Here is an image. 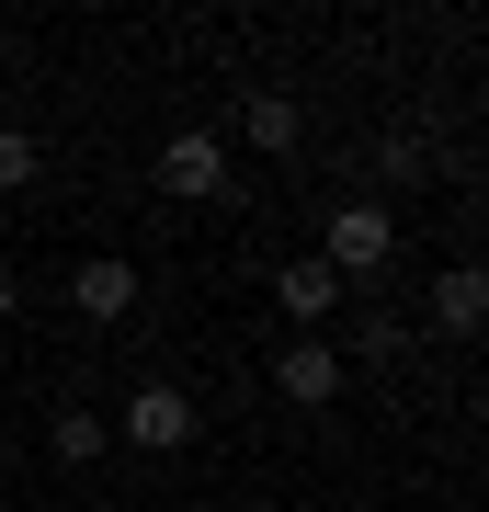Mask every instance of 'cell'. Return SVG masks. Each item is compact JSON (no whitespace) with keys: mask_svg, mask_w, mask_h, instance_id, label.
Instances as JSON below:
<instances>
[{"mask_svg":"<svg viewBox=\"0 0 489 512\" xmlns=\"http://www.w3.org/2000/svg\"><path fill=\"white\" fill-rule=\"evenodd\" d=\"M387 251H399V228H387V205H330V239H319V262H330V274H376V262Z\"/></svg>","mask_w":489,"mask_h":512,"instance_id":"1","label":"cell"},{"mask_svg":"<svg viewBox=\"0 0 489 512\" xmlns=\"http://www.w3.org/2000/svg\"><path fill=\"white\" fill-rule=\"evenodd\" d=\"M160 194H182V205H217V194H228V137L182 126V137L160 148Z\"/></svg>","mask_w":489,"mask_h":512,"instance_id":"2","label":"cell"},{"mask_svg":"<svg viewBox=\"0 0 489 512\" xmlns=\"http://www.w3.org/2000/svg\"><path fill=\"white\" fill-rule=\"evenodd\" d=\"M126 444H137V456H182V444H194V399L148 376L137 399H126Z\"/></svg>","mask_w":489,"mask_h":512,"instance_id":"3","label":"cell"},{"mask_svg":"<svg viewBox=\"0 0 489 512\" xmlns=\"http://www.w3.org/2000/svg\"><path fill=\"white\" fill-rule=\"evenodd\" d=\"M273 387H285L296 410H330V399H342V353L308 330V342H285V353H273Z\"/></svg>","mask_w":489,"mask_h":512,"instance_id":"4","label":"cell"},{"mask_svg":"<svg viewBox=\"0 0 489 512\" xmlns=\"http://www.w3.org/2000/svg\"><path fill=\"white\" fill-rule=\"evenodd\" d=\"M69 296H80V319H126L137 308V262H80V274H69Z\"/></svg>","mask_w":489,"mask_h":512,"instance_id":"5","label":"cell"},{"mask_svg":"<svg viewBox=\"0 0 489 512\" xmlns=\"http://www.w3.org/2000/svg\"><path fill=\"white\" fill-rule=\"evenodd\" d=\"M239 137H251L262 160H285V148L308 137V114H296V92H251V103H239Z\"/></svg>","mask_w":489,"mask_h":512,"instance_id":"6","label":"cell"},{"mask_svg":"<svg viewBox=\"0 0 489 512\" xmlns=\"http://www.w3.org/2000/svg\"><path fill=\"white\" fill-rule=\"evenodd\" d=\"M273 296H285V319H308V330H319V319H330V296H342V274L308 251V262H285V274H273Z\"/></svg>","mask_w":489,"mask_h":512,"instance_id":"7","label":"cell"},{"mask_svg":"<svg viewBox=\"0 0 489 512\" xmlns=\"http://www.w3.org/2000/svg\"><path fill=\"white\" fill-rule=\"evenodd\" d=\"M433 319H444V330H478V319H489V285H478V262H455V274L433 285Z\"/></svg>","mask_w":489,"mask_h":512,"instance_id":"8","label":"cell"},{"mask_svg":"<svg viewBox=\"0 0 489 512\" xmlns=\"http://www.w3.org/2000/svg\"><path fill=\"white\" fill-rule=\"evenodd\" d=\"M35 171H46V148L23 137V126H0V194H23V183H35Z\"/></svg>","mask_w":489,"mask_h":512,"instance_id":"9","label":"cell"},{"mask_svg":"<svg viewBox=\"0 0 489 512\" xmlns=\"http://www.w3.org/2000/svg\"><path fill=\"white\" fill-rule=\"evenodd\" d=\"M57 456L91 467V456H103V421H91V410H57Z\"/></svg>","mask_w":489,"mask_h":512,"instance_id":"10","label":"cell"},{"mask_svg":"<svg viewBox=\"0 0 489 512\" xmlns=\"http://www.w3.org/2000/svg\"><path fill=\"white\" fill-rule=\"evenodd\" d=\"M12 308H23V285H12V274H0V319H12Z\"/></svg>","mask_w":489,"mask_h":512,"instance_id":"11","label":"cell"}]
</instances>
